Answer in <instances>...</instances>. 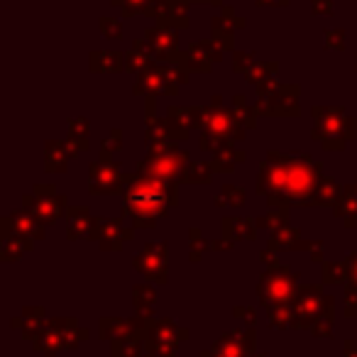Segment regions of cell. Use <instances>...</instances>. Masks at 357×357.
Returning <instances> with one entry per match:
<instances>
[{
	"label": "cell",
	"instance_id": "obj_1",
	"mask_svg": "<svg viewBox=\"0 0 357 357\" xmlns=\"http://www.w3.org/2000/svg\"><path fill=\"white\" fill-rule=\"evenodd\" d=\"M321 178V164L311 162L306 154H269L259 167L257 189L272 208H287L289 204L311 206Z\"/></svg>",
	"mask_w": 357,
	"mask_h": 357
},
{
	"label": "cell",
	"instance_id": "obj_2",
	"mask_svg": "<svg viewBox=\"0 0 357 357\" xmlns=\"http://www.w3.org/2000/svg\"><path fill=\"white\" fill-rule=\"evenodd\" d=\"M176 184H164L152 176H125V215L132 218L137 228H152L167 206L178 204Z\"/></svg>",
	"mask_w": 357,
	"mask_h": 357
},
{
	"label": "cell",
	"instance_id": "obj_3",
	"mask_svg": "<svg viewBox=\"0 0 357 357\" xmlns=\"http://www.w3.org/2000/svg\"><path fill=\"white\" fill-rule=\"evenodd\" d=\"M296 291H298L296 274H291L287 267H279V264L267 269V272L259 277V284H257L259 303H262L267 311L291 306L294 298H296Z\"/></svg>",
	"mask_w": 357,
	"mask_h": 357
},
{
	"label": "cell",
	"instance_id": "obj_4",
	"mask_svg": "<svg viewBox=\"0 0 357 357\" xmlns=\"http://www.w3.org/2000/svg\"><path fill=\"white\" fill-rule=\"evenodd\" d=\"M186 167H189L186 152H181V149L169 144V147L152 149L149 157L137 167V174L152 176V178H157V181H164V184H176L178 178H184Z\"/></svg>",
	"mask_w": 357,
	"mask_h": 357
},
{
	"label": "cell",
	"instance_id": "obj_5",
	"mask_svg": "<svg viewBox=\"0 0 357 357\" xmlns=\"http://www.w3.org/2000/svg\"><path fill=\"white\" fill-rule=\"evenodd\" d=\"M313 137L323 139V147L331 149V139H337L340 147H345V142L350 137H355V120L345 118L342 108H313Z\"/></svg>",
	"mask_w": 357,
	"mask_h": 357
},
{
	"label": "cell",
	"instance_id": "obj_6",
	"mask_svg": "<svg viewBox=\"0 0 357 357\" xmlns=\"http://www.w3.org/2000/svg\"><path fill=\"white\" fill-rule=\"evenodd\" d=\"M328 298L318 287H301L291 303V323L294 328H313V323L323 316Z\"/></svg>",
	"mask_w": 357,
	"mask_h": 357
},
{
	"label": "cell",
	"instance_id": "obj_7",
	"mask_svg": "<svg viewBox=\"0 0 357 357\" xmlns=\"http://www.w3.org/2000/svg\"><path fill=\"white\" fill-rule=\"evenodd\" d=\"M125 176L120 174V164H115L110 157H103V162L91 164V194H118Z\"/></svg>",
	"mask_w": 357,
	"mask_h": 357
},
{
	"label": "cell",
	"instance_id": "obj_8",
	"mask_svg": "<svg viewBox=\"0 0 357 357\" xmlns=\"http://www.w3.org/2000/svg\"><path fill=\"white\" fill-rule=\"evenodd\" d=\"M35 194L37 196H25V211L35 215L42 225H52L61 213H64V208H66L64 196L52 194L50 199H45L40 189H35Z\"/></svg>",
	"mask_w": 357,
	"mask_h": 357
},
{
	"label": "cell",
	"instance_id": "obj_9",
	"mask_svg": "<svg viewBox=\"0 0 357 357\" xmlns=\"http://www.w3.org/2000/svg\"><path fill=\"white\" fill-rule=\"evenodd\" d=\"M135 267H137L144 277L164 284L167 282V245L164 243L147 245V248L142 250V255L135 259Z\"/></svg>",
	"mask_w": 357,
	"mask_h": 357
},
{
	"label": "cell",
	"instance_id": "obj_10",
	"mask_svg": "<svg viewBox=\"0 0 357 357\" xmlns=\"http://www.w3.org/2000/svg\"><path fill=\"white\" fill-rule=\"evenodd\" d=\"M144 335H147L149 345L154 347V352H174L178 340L186 337V331L184 328H176L169 321H157V323H149Z\"/></svg>",
	"mask_w": 357,
	"mask_h": 357
},
{
	"label": "cell",
	"instance_id": "obj_11",
	"mask_svg": "<svg viewBox=\"0 0 357 357\" xmlns=\"http://www.w3.org/2000/svg\"><path fill=\"white\" fill-rule=\"evenodd\" d=\"M255 347V333L252 331H233L225 333L213 345L215 357H250Z\"/></svg>",
	"mask_w": 357,
	"mask_h": 357
},
{
	"label": "cell",
	"instance_id": "obj_12",
	"mask_svg": "<svg viewBox=\"0 0 357 357\" xmlns=\"http://www.w3.org/2000/svg\"><path fill=\"white\" fill-rule=\"evenodd\" d=\"M96 228H98V220L91 218L86 206L69 211V238L71 240H89L91 235H96Z\"/></svg>",
	"mask_w": 357,
	"mask_h": 357
},
{
	"label": "cell",
	"instance_id": "obj_13",
	"mask_svg": "<svg viewBox=\"0 0 357 357\" xmlns=\"http://www.w3.org/2000/svg\"><path fill=\"white\" fill-rule=\"evenodd\" d=\"M144 45H147L157 56H172L174 52H176V32H174L172 27L159 25L147 32Z\"/></svg>",
	"mask_w": 357,
	"mask_h": 357
},
{
	"label": "cell",
	"instance_id": "obj_14",
	"mask_svg": "<svg viewBox=\"0 0 357 357\" xmlns=\"http://www.w3.org/2000/svg\"><path fill=\"white\" fill-rule=\"evenodd\" d=\"M130 230H123L120 223L115 220H98V228H96V238L100 240V248L103 250H120L123 248V240H130Z\"/></svg>",
	"mask_w": 357,
	"mask_h": 357
},
{
	"label": "cell",
	"instance_id": "obj_15",
	"mask_svg": "<svg viewBox=\"0 0 357 357\" xmlns=\"http://www.w3.org/2000/svg\"><path fill=\"white\" fill-rule=\"evenodd\" d=\"M3 230H6V238H3V245H0V250H3V259H6V262H13V259L22 257L27 250H32V240H27V238H22V235L13 233L10 225H8V220L3 223Z\"/></svg>",
	"mask_w": 357,
	"mask_h": 357
},
{
	"label": "cell",
	"instance_id": "obj_16",
	"mask_svg": "<svg viewBox=\"0 0 357 357\" xmlns=\"http://www.w3.org/2000/svg\"><path fill=\"white\" fill-rule=\"evenodd\" d=\"M8 225H10L13 233L22 235V238H27V240L42 238V223L32 213H27V211L13 213L10 218H8Z\"/></svg>",
	"mask_w": 357,
	"mask_h": 357
},
{
	"label": "cell",
	"instance_id": "obj_17",
	"mask_svg": "<svg viewBox=\"0 0 357 357\" xmlns=\"http://www.w3.org/2000/svg\"><path fill=\"white\" fill-rule=\"evenodd\" d=\"M71 154H76V149L71 147V142H50L47 144V172H64L66 162Z\"/></svg>",
	"mask_w": 357,
	"mask_h": 357
},
{
	"label": "cell",
	"instance_id": "obj_18",
	"mask_svg": "<svg viewBox=\"0 0 357 357\" xmlns=\"http://www.w3.org/2000/svg\"><path fill=\"white\" fill-rule=\"evenodd\" d=\"M218 59H220V52L213 50L211 45H206V42H201V45H194L189 50L191 66H194V69H199V71H208L211 64H213V61H218Z\"/></svg>",
	"mask_w": 357,
	"mask_h": 357
},
{
	"label": "cell",
	"instance_id": "obj_19",
	"mask_svg": "<svg viewBox=\"0 0 357 357\" xmlns=\"http://www.w3.org/2000/svg\"><path fill=\"white\" fill-rule=\"evenodd\" d=\"M125 59H128V54H120V52H93V54H91V69L118 71V69H125Z\"/></svg>",
	"mask_w": 357,
	"mask_h": 357
},
{
	"label": "cell",
	"instance_id": "obj_20",
	"mask_svg": "<svg viewBox=\"0 0 357 357\" xmlns=\"http://www.w3.org/2000/svg\"><path fill=\"white\" fill-rule=\"evenodd\" d=\"M340 186L333 181L331 176H323L321 181H318V189L316 194H313V204L316 206H333L340 201Z\"/></svg>",
	"mask_w": 357,
	"mask_h": 357
},
{
	"label": "cell",
	"instance_id": "obj_21",
	"mask_svg": "<svg viewBox=\"0 0 357 357\" xmlns=\"http://www.w3.org/2000/svg\"><path fill=\"white\" fill-rule=\"evenodd\" d=\"M337 213L347 220V225H355V218H357V186H347L342 189L340 194V201L335 204Z\"/></svg>",
	"mask_w": 357,
	"mask_h": 357
},
{
	"label": "cell",
	"instance_id": "obj_22",
	"mask_svg": "<svg viewBox=\"0 0 357 357\" xmlns=\"http://www.w3.org/2000/svg\"><path fill=\"white\" fill-rule=\"evenodd\" d=\"M225 238L228 240H252L255 238V223L250 218H230L225 220Z\"/></svg>",
	"mask_w": 357,
	"mask_h": 357
},
{
	"label": "cell",
	"instance_id": "obj_23",
	"mask_svg": "<svg viewBox=\"0 0 357 357\" xmlns=\"http://www.w3.org/2000/svg\"><path fill=\"white\" fill-rule=\"evenodd\" d=\"M42 308H25V318H22V335L30 340V337H37L42 335V321H45V316H42Z\"/></svg>",
	"mask_w": 357,
	"mask_h": 357
},
{
	"label": "cell",
	"instance_id": "obj_24",
	"mask_svg": "<svg viewBox=\"0 0 357 357\" xmlns=\"http://www.w3.org/2000/svg\"><path fill=\"white\" fill-rule=\"evenodd\" d=\"M147 50L149 47L144 45V42H135L132 52H130L128 59H125V69L128 71H147V66H149Z\"/></svg>",
	"mask_w": 357,
	"mask_h": 357
},
{
	"label": "cell",
	"instance_id": "obj_25",
	"mask_svg": "<svg viewBox=\"0 0 357 357\" xmlns=\"http://www.w3.org/2000/svg\"><path fill=\"white\" fill-rule=\"evenodd\" d=\"M269 248H272V250L301 248V243H298V230L289 228V225H284V228L274 230V238H272V243H269Z\"/></svg>",
	"mask_w": 357,
	"mask_h": 357
},
{
	"label": "cell",
	"instance_id": "obj_26",
	"mask_svg": "<svg viewBox=\"0 0 357 357\" xmlns=\"http://www.w3.org/2000/svg\"><path fill=\"white\" fill-rule=\"evenodd\" d=\"M142 347V340L137 337V333H128V335L118 337L113 347V357H135Z\"/></svg>",
	"mask_w": 357,
	"mask_h": 357
},
{
	"label": "cell",
	"instance_id": "obj_27",
	"mask_svg": "<svg viewBox=\"0 0 357 357\" xmlns=\"http://www.w3.org/2000/svg\"><path fill=\"white\" fill-rule=\"evenodd\" d=\"M135 91H139V93H159V91H164V79L159 76L157 69H147V71H142L139 84L135 86Z\"/></svg>",
	"mask_w": 357,
	"mask_h": 357
},
{
	"label": "cell",
	"instance_id": "obj_28",
	"mask_svg": "<svg viewBox=\"0 0 357 357\" xmlns=\"http://www.w3.org/2000/svg\"><path fill=\"white\" fill-rule=\"evenodd\" d=\"M213 169V164H189L184 172V181H189V184H208Z\"/></svg>",
	"mask_w": 357,
	"mask_h": 357
},
{
	"label": "cell",
	"instance_id": "obj_29",
	"mask_svg": "<svg viewBox=\"0 0 357 357\" xmlns=\"http://www.w3.org/2000/svg\"><path fill=\"white\" fill-rule=\"evenodd\" d=\"M243 22H245L243 17H235L233 13H230L228 8H225L223 15H220L218 20H213V32H218V35L228 37L230 32H235L238 27H243Z\"/></svg>",
	"mask_w": 357,
	"mask_h": 357
},
{
	"label": "cell",
	"instance_id": "obj_30",
	"mask_svg": "<svg viewBox=\"0 0 357 357\" xmlns=\"http://www.w3.org/2000/svg\"><path fill=\"white\" fill-rule=\"evenodd\" d=\"M243 159H245L243 152H235L233 147H228V149H223V152L215 154L213 167H215V172H230V169H233L238 162H243Z\"/></svg>",
	"mask_w": 357,
	"mask_h": 357
},
{
	"label": "cell",
	"instance_id": "obj_31",
	"mask_svg": "<svg viewBox=\"0 0 357 357\" xmlns=\"http://www.w3.org/2000/svg\"><path fill=\"white\" fill-rule=\"evenodd\" d=\"M152 301H154V291H152V289H149V287H135V308H137V313H144V316H149Z\"/></svg>",
	"mask_w": 357,
	"mask_h": 357
},
{
	"label": "cell",
	"instance_id": "obj_32",
	"mask_svg": "<svg viewBox=\"0 0 357 357\" xmlns=\"http://www.w3.org/2000/svg\"><path fill=\"white\" fill-rule=\"evenodd\" d=\"M347 277V264H326L323 269V282L326 284H340Z\"/></svg>",
	"mask_w": 357,
	"mask_h": 357
},
{
	"label": "cell",
	"instance_id": "obj_33",
	"mask_svg": "<svg viewBox=\"0 0 357 357\" xmlns=\"http://www.w3.org/2000/svg\"><path fill=\"white\" fill-rule=\"evenodd\" d=\"M259 225L262 228H269V230H279L287 225V208H274L269 215H264L262 220H259Z\"/></svg>",
	"mask_w": 357,
	"mask_h": 357
},
{
	"label": "cell",
	"instance_id": "obj_34",
	"mask_svg": "<svg viewBox=\"0 0 357 357\" xmlns=\"http://www.w3.org/2000/svg\"><path fill=\"white\" fill-rule=\"evenodd\" d=\"M152 0H113V6L123 10V15H135V13H144Z\"/></svg>",
	"mask_w": 357,
	"mask_h": 357
},
{
	"label": "cell",
	"instance_id": "obj_35",
	"mask_svg": "<svg viewBox=\"0 0 357 357\" xmlns=\"http://www.w3.org/2000/svg\"><path fill=\"white\" fill-rule=\"evenodd\" d=\"M269 323L277 328H287L291 326V306L287 308H272L269 311Z\"/></svg>",
	"mask_w": 357,
	"mask_h": 357
},
{
	"label": "cell",
	"instance_id": "obj_36",
	"mask_svg": "<svg viewBox=\"0 0 357 357\" xmlns=\"http://www.w3.org/2000/svg\"><path fill=\"white\" fill-rule=\"evenodd\" d=\"M233 64L238 71H245V74H250V71L257 66V61H255L252 54H245V52H235L233 54Z\"/></svg>",
	"mask_w": 357,
	"mask_h": 357
},
{
	"label": "cell",
	"instance_id": "obj_37",
	"mask_svg": "<svg viewBox=\"0 0 357 357\" xmlns=\"http://www.w3.org/2000/svg\"><path fill=\"white\" fill-rule=\"evenodd\" d=\"M100 30H103L105 37H120V22L113 20V17H103L100 20Z\"/></svg>",
	"mask_w": 357,
	"mask_h": 357
},
{
	"label": "cell",
	"instance_id": "obj_38",
	"mask_svg": "<svg viewBox=\"0 0 357 357\" xmlns=\"http://www.w3.org/2000/svg\"><path fill=\"white\" fill-rule=\"evenodd\" d=\"M342 37H345V32L342 30H337V32H331V30H326V40H328V47H335V50H342Z\"/></svg>",
	"mask_w": 357,
	"mask_h": 357
},
{
	"label": "cell",
	"instance_id": "obj_39",
	"mask_svg": "<svg viewBox=\"0 0 357 357\" xmlns=\"http://www.w3.org/2000/svg\"><path fill=\"white\" fill-rule=\"evenodd\" d=\"M223 194L233 196V199H230V204H233V206H243L245 204V191L243 189H233V186H225Z\"/></svg>",
	"mask_w": 357,
	"mask_h": 357
},
{
	"label": "cell",
	"instance_id": "obj_40",
	"mask_svg": "<svg viewBox=\"0 0 357 357\" xmlns=\"http://www.w3.org/2000/svg\"><path fill=\"white\" fill-rule=\"evenodd\" d=\"M347 316H355L357 313V287L347 289Z\"/></svg>",
	"mask_w": 357,
	"mask_h": 357
},
{
	"label": "cell",
	"instance_id": "obj_41",
	"mask_svg": "<svg viewBox=\"0 0 357 357\" xmlns=\"http://www.w3.org/2000/svg\"><path fill=\"white\" fill-rule=\"evenodd\" d=\"M313 13H323V15H333V3L331 0H313Z\"/></svg>",
	"mask_w": 357,
	"mask_h": 357
},
{
	"label": "cell",
	"instance_id": "obj_42",
	"mask_svg": "<svg viewBox=\"0 0 357 357\" xmlns=\"http://www.w3.org/2000/svg\"><path fill=\"white\" fill-rule=\"evenodd\" d=\"M345 264H347V277L352 279V287H357V255H350Z\"/></svg>",
	"mask_w": 357,
	"mask_h": 357
},
{
	"label": "cell",
	"instance_id": "obj_43",
	"mask_svg": "<svg viewBox=\"0 0 357 357\" xmlns=\"http://www.w3.org/2000/svg\"><path fill=\"white\" fill-rule=\"evenodd\" d=\"M201 3H211V6H220L223 0H201Z\"/></svg>",
	"mask_w": 357,
	"mask_h": 357
}]
</instances>
